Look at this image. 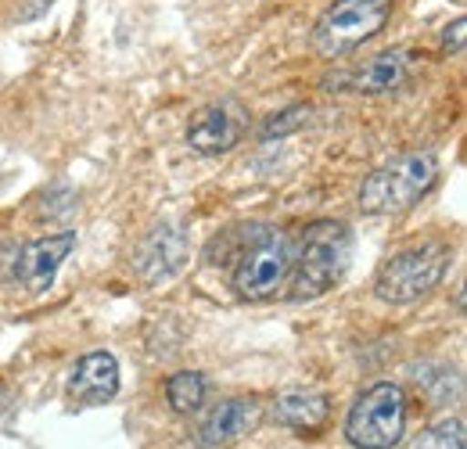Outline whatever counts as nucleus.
Wrapping results in <instances>:
<instances>
[{
  "label": "nucleus",
  "mask_w": 467,
  "mask_h": 449,
  "mask_svg": "<svg viewBox=\"0 0 467 449\" xmlns=\"http://www.w3.org/2000/svg\"><path fill=\"white\" fill-rule=\"evenodd\" d=\"M352 256V234L346 224L335 220H320L309 224L302 234L298 256L292 263V298H320L324 291H331L335 284L346 277Z\"/></svg>",
  "instance_id": "obj_1"
},
{
  "label": "nucleus",
  "mask_w": 467,
  "mask_h": 449,
  "mask_svg": "<svg viewBox=\"0 0 467 449\" xmlns=\"http://www.w3.org/2000/svg\"><path fill=\"white\" fill-rule=\"evenodd\" d=\"M292 263L295 248L288 234L274 226H244V241L234 259V291L248 302H263L288 284Z\"/></svg>",
  "instance_id": "obj_2"
},
{
  "label": "nucleus",
  "mask_w": 467,
  "mask_h": 449,
  "mask_svg": "<svg viewBox=\"0 0 467 449\" xmlns=\"http://www.w3.org/2000/svg\"><path fill=\"white\" fill-rule=\"evenodd\" d=\"M439 180V162L431 151H410L396 162L374 169L359 187V209L370 216L403 213L417 198H424Z\"/></svg>",
  "instance_id": "obj_3"
},
{
  "label": "nucleus",
  "mask_w": 467,
  "mask_h": 449,
  "mask_svg": "<svg viewBox=\"0 0 467 449\" xmlns=\"http://www.w3.org/2000/svg\"><path fill=\"white\" fill-rule=\"evenodd\" d=\"M450 266V248L446 245H417L400 256H392L374 281V295L389 306H410L435 291L439 281L446 277Z\"/></svg>",
  "instance_id": "obj_4"
},
{
  "label": "nucleus",
  "mask_w": 467,
  "mask_h": 449,
  "mask_svg": "<svg viewBox=\"0 0 467 449\" xmlns=\"http://www.w3.org/2000/svg\"><path fill=\"white\" fill-rule=\"evenodd\" d=\"M407 432V395L400 385L381 381L356 399L346 421V439L356 449H392Z\"/></svg>",
  "instance_id": "obj_5"
},
{
  "label": "nucleus",
  "mask_w": 467,
  "mask_h": 449,
  "mask_svg": "<svg viewBox=\"0 0 467 449\" xmlns=\"http://www.w3.org/2000/svg\"><path fill=\"white\" fill-rule=\"evenodd\" d=\"M389 15H392V0H335L320 15L313 29V44L327 57L346 55L352 47L367 44L370 37H378Z\"/></svg>",
  "instance_id": "obj_6"
},
{
  "label": "nucleus",
  "mask_w": 467,
  "mask_h": 449,
  "mask_svg": "<svg viewBox=\"0 0 467 449\" xmlns=\"http://www.w3.org/2000/svg\"><path fill=\"white\" fill-rule=\"evenodd\" d=\"M187 256H191L187 230L180 224H159L140 237V245L133 252V270L144 284H162L183 270Z\"/></svg>",
  "instance_id": "obj_7"
},
{
  "label": "nucleus",
  "mask_w": 467,
  "mask_h": 449,
  "mask_svg": "<svg viewBox=\"0 0 467 449\" xmlns=\"http://www.w3.org/2000/svg\"><path fill=\"white\" fill-rule=\"evenodd\" d=\"M244 126H248V115L237 101H216L191 115L187 144L198 155H227L231 148L241 144Z\"/></svg>",
  "instance_id": "obj_8"
},
{
  "label": "nucleus",
  "mask_w": 467,
  "mask_h": 449,
  "mask_svg": "<svg viewBox=\"0 0 467 449\" xmlns=\"http://www.w3.org/2000/svg\"><path fill=\"white\" fill-rule=\"evenodd\" d=\"M72 248H76V234L72 230H61V234H47L40 241H29L15 256V281L22 284L29 295L47 291L55 284L61 263L68 259Z\"/></svg>",
  "instance_id": "obj_9"
},
{
  "label": "nucleus",
  "mask_w": 467,
  "mask_h": 449,
  "mask_svg": "<svg viewBox=\"0 0 467 449\" xmlns=\"http://www.w3.org/2000/svg\"><path fill=\"white\" fill-rule=\"evenodd\" d=\"M410 76V55L407 51H385L374 55L370 61L356 65L349 72L331 79V90H356V94H392L407 83Z\"/></svg>",
  "instance_id": "obj_10"
},
{
  "label": "nucleus",
  "mask_w": 467,
  "mask_h": 449,
  "mask_svg": "<svg viewBox=\"0 0 467 449\" xmlns=\"http://www.w3.org/2000/svg\"><path fill=\"white\" fill-rule=\"evenodd\" d=\"M119 392V363L112 352H87L72 374H68V395L79 406H101Z\"/></svg>",
  "instance_id": "obj_11"
},
{
  "label": "nucleus",
  "mask_w": 467,
  "mask_h": 449,
  "mask_svg": "<svg viewBox=\"0 0 467 449\" xmlns=\"http://www.w3.org/2000/svg\"><path fill=\"white\" fill-rule=\"evenodd\" d=\"M263 410L255 399H227L220 406H213L198 428V443L202 446H223V443H234L248 432H255Z\"/></svg>",
  "instance_id": "obj_12"
},
{
  "label": "nucleus",
  "mask_w": 467,
  "mask_h": 449,
  "mask_svg": "<svg viewBox=\"0 0 467 449\" xmlns=\"http://www.w3.org/2000/svg\"><path fill=\"white\" fill-rule=\"evenodd\" d=\"M327 413H331V402L320 392H288L277 399V421L288 428H302V432L320 428Z\"/></svg>",
  "instance_id": "obj_13"
},
{
  "label": "nucleus",
  "mask_w": 467,
  "mask_h": 449,
  "mask_svg": "<svg viewBox=\"0 0 467 449\" xmlns=\"http://www.w3.org/2000/svg\"><path fill=\"white\" fill-rule=\"evenodd\" d=\"M166 399L176 413H194L205 402V378L198 371H180L166 381Z\"/></svg>",
  "instance_id": "obj_14"
},
{
  "label": "nucleus",
  "mask_w": 467,
  "mask_h": 449,
  "mask_svg": "<svg viewBox=\"0 0 467 449\" xmlns=\"http://www.w3.org/2000/svg\"><path fill=\"white\" fill-rule=\"evenodd\" d=\"M413 449H467L464 421H442L431 432L420 435V443Z\"/></svg>",
  "instance_id": "obj_15"
},
{
  "label": "nucleus",
  "mask_w": 467,
  "mask_h": 449,
  "mask_svg": "<svg viewBox=\"0 0 467 449\" xmlns=\"http://www.w3.org/2000/svg\"><path fill=\"white\" fill-rule=\"evenodd\" d=\"M309 119V109H288V112H281V115H274L266 126H263V141H270V137H281V133H292L295 126H302Z\"/></svg>",
  "instance_id": "obj_16"
},
{
  "label": "nucleus",
  "mask_w": 467,
  "mask_h": 449,
  "mask_svg": "<svg viewBox=\"0 0 467 449\" xmlns=\"http://www.w3.org/2000/svg\"><path fill=\"white\" fill-rule=\"evenodd\" d=\"M464 37H467V22L464 18H453V26L442 29V47H446L450 55H461V51H464Z\"/></svg>",
  "instance_id": "obj_17"
},
{
  "label": "nucleus",
  "mask_w": 467,
  "mask_h": 449,
  "mask_svg": "<svg viewBox=\"0 0 467 449\" xmlns=\"http://www.w3.org/2000/svg\"><path fill=\"white\" fill-rule=\"evenodd\" d=\"M11 410V389H0V417Z\"/></svg>",
  "instance_id": "obj_18"
}]
</instances>
